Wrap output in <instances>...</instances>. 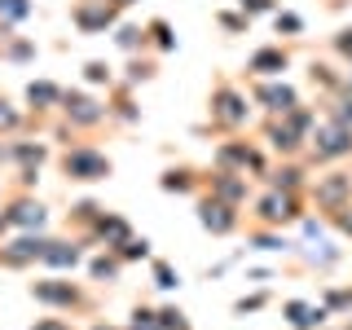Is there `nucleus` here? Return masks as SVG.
I'll use <instances>...</instances> for the list:
<instances>
[{
  "label": "nucleus",
  "mask_w": 352,
  "mask_h": 330,
  "mask_svg": "<svg viewBox=\"0 0 352 330\" xmlns=\"http://www.w3.org/2000/svg\"><path fill=\"white\" fill-rule=\"evenodd\" d=\"M132 330H163V326H159V317H154V313H137Z\"/></svg>",
  "instance_id": "aec40b11"
},
{
  "label": "nucleus",
  "mask_w": 352,
  "mask_h": 330,
  "mask_svg": "<svg viewBox=\"0 0 352 330\" xmlns=\"http://www.w3.org/2000/svg\"><path fill=\"white\" fill-rule=\"evenodd\" d=\"M93 273H97V278H115L119 264H115V260H93Z\"/></svg>",
  "instance_id": "412c9836"
},
{
  "label": "nucleus",
  "mask_w": 352,
  "mask_h": 330,
  "mask_svg": "<svg viewBox=\"0 0 352 330\" xmlns=\"http://www.w3.org/2000/svg\"><path fill=\"white\" fill-rule=\"evenodd\" d=\"M31 295H36L40 304H53V308H75V304H80V291H75L71 282H58V278L36 282V286H31Z\"/></svg>",
  "instance_id": "7ed1b4c3"
},
{
  "label": "nucleus",
  "mask_w": 352,
  "mask_h": 330,
  "mask_svg": "<svg viewBox=\"0 0 352 330\" xmlns=\"http://www.w3.org/2000/svg\"><path fill=\"white\" fill-rule=\"evenodd\" d=\"M344 190H348V181H344V176H335V181H326L322 190H317V198H322V203H335V198H344Z\"/></svg>",
  "instance_id": "a211bd4d"
},
{
  "label": "nucleus",
  "mask_w": 352,
  "mask_h": 330,
  "mask_svg": "<svg viewBox=\"0 0 352 330\" xmlns=\"http://www.w3.org/2000/svg\"><path fill=\"white\" fill-rule=\"evenodd\" d=\"M27 102H31V106H53V102H62V88L40 80V84H31V88H27Z\"/></svg>",
  "instance_id": "f8f14e48"
},
{
  "label": "nucleus",
  "mask_w": 352,
  "mask_h": 330,
  "mask_svg": "<svg viewBox=\"0 0 352 330\" xmlns=\"http://www.w3.org/2000/svg\"><path fill=\"white\" fill-rule=\"evenodd\" d=\"M97 229H102L106 247H124V242L132 238V234H128V225H124V220H119V216H106V220H102V225H97Z\"/></svg>",
  "instance_id": "9b49d317"
},
{
  "label": "nucleus",
  "mask_w": 352,
  "mask_h": 330,
  "mask_svg": "<svg viewBox=\"0 0 352 330\" xmlns=\"http://www.w3.org/2000/svg\"><path fill=\"white\" fill-rule=\"evenodd\" d=\"M282 66H286V53H278V49H264V53L251 58V71H260V75H273V71H282Z\"/></svg>",
  "instance_id": "4468645a"
},
{
  "label": "nucleus",
  "mask_w": 352,
  "mask_h": 330,
  "mask_svg": "<svg viewBox=\"0 0 352 330\" xmlns=\"http://www.w3.org/2000/svg\"><path fill=\"white\" fill-rule=\"evenodd\" d=\"M260 102H269V110H295V93L291 88H260Z\"/></svg>",
  "instance_id": "ddd939ff"
},
{
  "label": "nucleus",
  "mask_w": 352,
  "mask_h": 330,
  "mask_svg": "<svg viewBox=\"0 0 352 330\" xmlns=\"http://www.w3.org/2000/svg\"><path fill=\"white\" fill-rule=\"evenodd\" d=\"M154 278H159V286H176V278H172L168 264H154Z\"/></svg>",
  "instance_id": "4be33fe9"
},
{
  "label": "nucleus",
  "mask_w": 352,
  "mask_h": 330,
  "mask_svg": "<svg viewBox=\"0 0 352 330\" xmlns=\"http://www.w3.org/2000/svg\"><path fill=\"white\" fill-rule=\"evenodd\" d=\"M93 330H110V326H93Z\"/></svg>",
  "instance_id": "a878e982"
},
{
  "label": "nucleus",
  "mask_w": 352,
  "mask_h": 330,
  "mask_svg": "<svg viewBox=\"0 0 352 330\" xmlns=\"http://www.w3.org/2000/svg\"><path fill=\"white\" fill-rule=\"evenodd\" d=\"M260 216L269 220V225H278V220H291L295 216V198L291 194H269L260 203Z\"/></svg>",
  "instance_id": "6e6552de"
},
{
  "label": "nucleus",
  "mask_w": 352,
  "mask_h": 330,
  "mask_svg": "<svg viewBox=\"0 0 352 330\" xmlns=\"http://www.w3.org/2000/svg\"><path fill=\"white\" fill-rule=\"evenodd\" d=\"M44 264L71 269V264H80V247H75V242H49V247H44Z\"/></svg>",
  "instance_id": "1a4fd4ad"
},
{
  "label": "nucleus",
  "mask_w": 352,
  "mask_h": 330,
  "mask_svg": "<svg viewBox=\"0 0 352 330\" xmlns=\"http://www.w3.org/2000/svg\"><path fill=\"white\" fill-rule=\"evenodd\" d=\"M5 220H9V225H18V229H40V225H44V207H40L31 194H22V198H14V203H9Z\"/></svg>",
  "instance_id": "20e7f679"
},
{
  "label": "nucleus",
  "mask_w": 352,
  "mask_h": 330,
  "mask_svg": "<svg viewBox=\"0 0 352 330\" xmlns=\"http://www.w3.org/2000/svg\"><path fill=\"white\" fill-rule=\"evenodd\" d=\"M216 119H220V124H229V128L247 119V102H242L234 88H220V93H216Z\"/></svg>",
  "instance_id": "0eeeda50"
},
{
  "label": "nucleus",
  "mask_w": 352,
  "mask_h": 330,
  "mask_svg": "<svg viewBox=\"0 0 352 330\" xmlns=\"http://www.w3.org/2000/svg\"><path fill=\"white\" fill-rule=\"evenodd\" d=\"M159 326H163V330H190V322H185V317L176 313V308H168V313H159Z\"/></svg>",
  "instance_id": "6ab92c4d"
},
{
  "label": "nucleus",
  "mask_w": 352,
  "mask_h": 330,
  "mask_svg": "<svg viewBox=\"0 0 352 330\" xmlns=\"http://www.w3.org/2000/svg\"><path fill=\"white\" fill-rule=\"evenodd\" d=\"M88 80H106V66L102 62H88Z\"/></svg>",
  "instance_id": "5701e85b"
},
{
  "label": "nucleus",
  "mask_w": 352,
  "mask_h": 330,
  "mask_svg": "<svg viewBox=\"0 0 352 330\" xmlns=\"http://www.w3.org/2000/svg\"><path fill=\"white\" fill-rule=\"evenodd\" d=\"M22 124V110L9 102V97H0V132H14Z\"/></svg>",
  "instance_id": "dca6fc26"
},
{
  "label": "nucleus",
  "mask_w": 352,
  "mask_h": 330,
  "mask_svg": "<svg viewBox=\"0 0 352 330\" xmlns=\"http://www.w3.org/2000/svg\"><path fill=\"white\" fill-rule=\"evenodd\" d=\"M198 220H203V225L212 229V234H229V229L238 225L234 207H229V203H216V198H212V203H203V207H198Z\"/></svg>",
  "instance_id": "423d86ee"
},
{
  "label": "nucleus",
  "mask_w": 352,
  "mask_h": 330,
  "mask_svg": "<svg viewBox=\"0 0 352 330\" xmlns=\"http://www.w3.org/2000/svg\"><path fill=\"white\" fill-rule=\"evenodd\" d=\"M286 317H291V326H317L322 322V313H313L308 304H286Z\"/></svg>",
  "instance_id": "2eb2a0df"
},
{
  "label": "nucleus",
  "mask_w": 352,
  "mask_h": 330,
  "mask_svg": "<svg viewBox=\"0 0 352 330\" xmlns=\"http://www.w3.org/2000/svg\"><path fill=\"white\" fill-rule=\"evenodd\" d=\"M44 247H49V242L44 238H14L9 242V247H0V264H5V269H22V264H31V260H44Z\"/></svg>",
  "instance_id": "f03ea898"
},
{
  "label": "nucleus",
  "mask_w": 352,
  "mask_h": 330,
  "mask_svg": "<svg viewBox=\"0 0 352 330\" xmlns=\"http://www.w3.org/2000/svg\"><path fill=\"white\" fill-rule=\"evenodd\" d=\"M62 172L71 176V181H102V176H110V159L106 154H97V150H66V159H62Z\"/></svg>",
  "instance_id": "f257e3e1"
},
{
  "label": "nucleus",
  "mask_w": 352,
  "mask_h": 330,
  "mask_svg": "<svg viewBox=\"0 0 352 330\" xmlns=\"http://www.w3.org/2000/svg\"><path fill=\"white\" fill-rule=\"evenodd\" d=\"M344 150H348V128L344 124L322 128V137H317V154H344Z\"/></svg>",
  "instance_id": "9d476101"
},
{
  "label": "nucleus",
  "mask_w": 352,
  "mask_h": 330,
  "mask_svg": "<svg viewBox=\"0 0 352 330\" xmlns=\"http://www.w3.org/2000/svg\"><path fill=\"white\" fill-rule=\"evenodd\" d=\"M27 14H31L27 0H0V22H18V18H27Z\"/></svg>",
  "instance_id": "f3484780"
},
{
  "label": "nucleus",
  "mask_w": 352,
  "mask_h": 330,
  "mask_svg": "<svg viewBox=\"0 0 352 330\" xmlns=\"http://www.w3.org/2000/svg\"><path fill=\"white\" fill-rule=\"evenodd\" d=\"M31 330H71L66 322H40V326H31Z\"/></svg>",
  "instance_id": "b1692460"
},
{
  "label": "nucleus",
  "mask_w": 352,
  "mask_h": 330,
  "mask_svg": "<svg viewBox=\"0 0 352 330\" xmlns=\"http://www.w3.org/2000/svg\"><path fill=\"white\" fill-rule=\"evenodd\" d=\"M5 229H9V220H5V212H0V234H5Z\"/></svg>",
  "instance_id": "393cba45"
},
{
  "label": "nucleus",
  "mask_w": 352,
  "mask_h": 330,
  "mask_svg": "<svg viewBox=\"0 0 352 330\" xmlns=\"http://www.w3.org/2000/svg\"><path fill=\"white\" fill-rule=\"evenodd\" d=\"M62 110H66V119H75V124H97V119L106 115V110L97 106L93 97H84V93H66L62 97Z\"/></svg>",
  "instance_id": "39448f33"
}]
</instances>
